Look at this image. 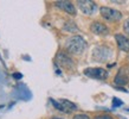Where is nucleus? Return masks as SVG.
Segmentation results:
<instances>
[{"label":"nucleus","instance_id":"nucleus-1","mask_svg":"<svg viewBox=\"0 0 129 119\" xmlns=\"http://www.w3.org/2000/svg\"><path fill=\"white\" fill-rule=\"evenodd\" d=\"M86 48V42L81 36H72L65 43V49L70 54L74 55H81Z\"/></svg>","mask_w":129,"mask_h":119},{"label":"nucleus","instance_id":"nucleus-2","mask_svg":"<svg viewBox=\"0 0 129 119\" xmlns=\"http://www.w3.org/2000/svg\"><path fill=\"white\" fill-rule=\"evenodd\" d=\"M100 12H101V16L104 19L108 20V22H111V23H115V22H118V20L122 19V13L117 10H114V8L102 6L100 8Z\"/></svg>","mask_w":129,"mask_h":119},{"label":"nucleus","instance_id":"nucleus-3","mask_svg":"<svg viewBox=\"0 0 129 119\" xmlns=\"http://www.w3.org/2000/svg\"><path fill=\"white\" fill-rule=\"evenodd\" d=\"M92 57L97 62H106L107 59H109L111 57V50L104 45L96 47L94 49V52H92Z\"/></svg>","mask_w":129,"mask_h":119},{"label":"nucleus","instance_id":"nucleus-4","mask_svg":"<svg viewBox=\"0 0 129 119\" xmlns=\"http://www.w3.org/2000/svg\"><path fill=\"white\" fill-rule=\"evenodd\" d=\"M51 103L55 105V107L57 110L64 112V113H71V112H74L77 110V106H76L74 103L69 101V100H58V101L51 100Z\"/></svg>","mask_w":129,"mask_h":119},{"label":"nucleus","instance_id":"nucleus-5","mask_svg":"<svg viewBox=\"0 0 129 119\" xmlns=\"http://www.w3.org/2000/svg\"><path fill=\"white\" fill-rule=\"evenodd\" d=\"M84 75L89 76L91 79L104 80L108 76V71L103 68H86L84 70Z\"/></svg>","mask_w":129,"mask_h":119},{"label":"nucleus","instance_id":"nucleus-6","mask_svg":"<svg viewBox=\"0 0 129 119\" xmlns=\"http://www.w3.org/2000/svg\"><path fill=\"white\" fill-rule=\"evenodd\" d=\"M77 6L84 14H92L97 10V5L91 0H78Z\"/></svg>","mask_w":129,"mask_h":119},{"label":"nucleus","instance_id":"nucleus-7","mask_svg":"<svg viewBox=\"0 0 129 119\" xmlns=\"http://www.w3.org/2000/svg\"><path fill=\"white\" fill-rule=\"evenodd\" d=\"M56 61H57V63L62 68H64V69H72V68H74L72 59H71L67 54H64V52H59L58 55H57V57H56Z\"/></svg>","mask_w":129,"mask_h":119},{"label":"nucleus","instance_id":"nucleus-8","mask_svg":"<svg viewBox=\"0 0 129 119\" xmlns=\"http://www.w3.org/2000/svg\"><path fill=\"white\" fill-rule=\"evenodd\" d=\"M55 5L58 8L63 10L64 12H67L68 14H71V16H75L76 14V8H75L74 4L71 1H67V0H59V1H56Z\"/></svg>","mask_w":129,"mask_h":119},{"label":"nucleus","instance_id":"nucleus-9","mask_svg":"<svg viewBox=\"0 0 129 119\" xmlns=\"http://www.w3.org/2000/svg\"><path fill=\"white\" fill-rule=\"evenodd\" d=\"M90 30H91L92 33L100 35V36H104L109 33V29L107 28L103 23H100V22H94L90 25Z\"/></svg>","mask_w":129,"mask_h":119},{"label":"nucleus","instance_id":"nucleus-10","mask_svg":"<svg viewBox=\"0 0 129 119\" xmlns=\"http://www.w3.org/2000/svg\"><path fill=\"white\" fill-rule=\"evenodd\" d=\"M115 39H116V43H117V47L120 50L124 52H129V39L123 35H115Z\"/></svg>","mask_w":129,"mask_h":119},{"label":"nucleus","instance_id":"nucleus-11","mask_svg":"<svg viewBox=\"0 0 129 119\" xmlns=\"http://www.w3.org/2000/svg\"><path fill=\"white\" fill-rule=\"evenodd\" d=\"M64 30L69 32H76V31H78V28H77V25L72 20H68L67 23H65V25H64Z\"/></svg>","mask_w":129,"mask_h":119},{"label":"nucleus","instance_id":"nucleus-12","mask_svg":"<svg viewBox=\"0 0 129 119\" xmlns=\"http://www.w3.org/2000/svg\"><path fill=\"white\" fill-rule=\"evenodd\" d=\"M72 119H90L89 115L88 114H84V113H79V114H76L74 115V118Z\"/></svg>","mask_w":129,"mask_h":119},{"label":"nucleus","instance_id":"nucleus-13","mask_svg":"<svg viewBox=\"0 0 129 119\" xmlns=\"http://www.w3.org/2000/svg\"><path fill=\"white\" fill-rule=\"evenodd\" d=\"M94 119H114V118L109 114H100V115H96Z\"/></svg>","mask_w":129,"mask_h":119},{"label":"nucleus","instance_id":"nucleus-14","mask_svg":"<svg viewBox=\"0 0 129 119\" xmlns=\"http://www.w3.org/2000/svg\"><path fill=\"white\" fill-rule=\"evenodd\" d=\"M123 30L125 31V33L129 36V18L124 22V24H123Z\"/></svg>","mask_w":129,"mask_h":119},{"label":"nucleus","instance_id":"nucleus-15","mask_svg":"<svg viewBox=\"0 0 129 119\" xmlns=\"http://www.w3.org/2000/svg\"><path fill=\"white\" fill-rule=\"evenodd\" d=\"M52 119H62V118H57V117H56V118H52Z\"/></svg>","mask_w":129,"mask_h":119}]
</instances>
